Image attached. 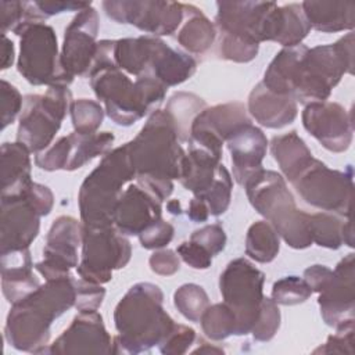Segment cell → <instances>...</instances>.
<instances>
[{"instance_id":"cell-34","label":"cell","mask_w":355,"mask_h":355,"mask_svg":"<svg viewBox=\"0 0 355 355\" xmlns=\"http://www.w3.org/2000/svg\"><path fill=\"white\" fill-rule=\"evenodd\" d=\"M114 62L130 75H146L148 62V35L114 42Z\"/></svg>"},{"instance_id":"cell-32","label":"cell","mask_w":355,"mask_h":355,"mask_svg":"<svg viewBox=\"0 0 355 355\" xmlns=\"http://www.w3.org/2000/svg\"><path fill=\"white\" fill-rule=\"evenodd\" d=\"M270 151L288 182H293L313 159L311 150L295 130L275 136L270 140Z\"/></svg>"},{"instance_id":"cell-25","label":"cell","mask_w":355,"mask_h":355,"mask_svg":"<svg viewBox=\"0 0 355 355\" xmlns=\"http://www.w3.org/2000/svg\"><path fill=\"white\" fill-rule=\"evenodd\" d=\"M248 112L262 126L279 129L290 125L298 114L293 96H280L268 90L259 82L248 96Z\"/></svg>"},{"instance_id":"cell-9","label":"cell","mask_w":355,"mask_h":355,"mask_svg":"<svg viewBox=\"0 0 355 355\" xmlns=\"http://www.w3.org/2000/svg\"><path fill=\"white\" fill-rule=\"evenodd\" d=\"M354 254L344 257L334 270L324 265H312L304 270V279L312 293H318L320 315L327 326L338 327L354 320L355 282Z\"/></svg>"},{"instance_id":"cell-30","label":"cell","mask_w":355,"mask_h":355,"mask_svg":"<svg viewBox=\"0 0 355 355\" xmlns=\"http://www.w3.org/2000/svg\"><path fill=\"white\" fill-rule=\"evenodd\" d=\"M220 158L198 147H189L182 159L180 184L194 196H202L214 183Z\"/></svg>"},{"instance_id":"cell-8","label":"cell","mask_w":355,"mask_h":355,"mask_svg":"<svg viewBox=\"0 0 355 355\" xmlns=\"http://www.w3.org/2000/svg\"><path fill=\"white\" fill-rule=\"evenodd\" d=\"M19 36L18 72L35 86H68L71 76L61 65L54 29L43 21L28 22L14 31Z\"/></svg>"},{"instance_id":"cell-46","label":"cell","mask_w":355,"mask_h":355,"mask_svg":"<svg viewBox=\"0 0 355 355\" xmlns=\"http://www.w3.org/2000/svg\"><path fill=\"white\" fill-rule=\"evenodd\" d=\"M69 150V139L68 136L58 137L51 146H49L42 153L36 154L35 164L44 171H57L64 169L68 159Z\"/></svg>"},{"instance_id":"cell-17","label":"cell","mask_w":355,"mask_h":355,"mask_svg":"<svg viewBox=\"0 0 355 355\" xmlns=\"http://www.w3.org/2000/svg\"><path fill=\"white\" fill-rule=\"evenodd\" d=\"M40 212L26 196L1 197L0 255L29 250L40 229Z\"/></svg>"},{"instance_id":"cell-55","label":"cell","mask_w":355,"mask_h":355,"mask_svg":"<svg viewBox=\"0 0 355 355\" xmlns=\"http://www.w3.org/2000/svg\"><path fill=\"white\" fill-rule=\"evenodd\" d=\"M26 196L29 197L32 204L37 208L42 216H46L50 214L54 204V196L47 186L32 182L26 189Z\"/></svg>"},{"instance_id":"cell-22","label":"cell","mask_w":355,"mask_h":355,"mask_svg":"<svg viewBox=\"0 0 355 355\" xmlns=\"http://www.w3.org/2000/svg\"><path fill=\"white\" fill-rule=\"evenodd\" d=\"M162 201L139 184H129L115 208L114 226L126 236H139L151 223L159 220Z\"/></svg>"},{"instance_id":"cell-12","label":"cell","mask_w":355,"mask_h":355,"mask_svg":"<svg viewBox=\"0 0 355 355\" xmlns=\"http://www.w3.org/2000/svg\"><path fill=\"white\" fill-rule=\"evenodd\" d=\"M265 275L245 258H236L227 263L219 277L223 302L236 315V336L251 333L263 298Z\"/></svg>"},{"instance_id":"cell-21","label":"cell","mask_w":355,"mask_h":355,"mask_svg":"<svg viewBox=\"0 0 355 355\" xmlns=\"http://www.w3.org/2000/svg\"><path fill=\"white\" fill-rule=\"evenodd\" d=\"M50 354H114L112 338L97 311L79 312L50 345Z\"/></svg>"},{"instance_id":"cell-38","label":"cell","mask_w":355,"mask_h":355,"mask_svg":"<svg viewBox=\"0 0 355 355\" xmlns=\"http://www.w3.org/2000/svg\"><path fill=\"white\" fill-rule=\"evenodd\" d=\"M344 220L329 212L309 214V229L312 243L330 250H337L344 243L343 239Z\"/></svg>"},{"instance_id":"cell-44","label":"cell","mask_w":355,"mask_h":355,"mask_svg":"<svg viewBox=\"0 0 355 355\" xmlns=\"http://www.w3.org/2000/svg\"><path fill=\"white\" fill-rule=\"evenodd\" d=\"M280 326V311L277 304L268 297L262 298L261 309L255 324L251 329L252 337L257 341H269L275 337Z\"/></svg>"},{"instance_id":"cell-3","label":"cell","mask_w":355,"mask_h":355,"mask_svg":"<svg viewBox=\"0 0 355 355\" xmlns=\"http://www.w3.org/2000/svg\"><path fill=\"white\" fill-rule=\"evenodd\" d=\"M164 294L157 284L141 282L132 286L114 311L118 336L114 354H140L159 345L175 326L162 306Z\"/></svg>"},{"instance_id":"cell-18","label":"cell","mask_w":355,"mask_h":355,"mask_svg":"<svg viewBox=\"0 0 355 355\" xmlns=\"http://www.w3.org/2000/svg\"><path fill=\"white\" fill-rule=\"evenodd\" d=\"M97 32L98 14L92 6L79 11L65 28L60 60L71 76H83L90 72L97 53Z\"/></svg>"},{"instance_id":"cell-1","label":"cell","mask_w":355,"mask_h":355,"mask_svg":"<svg viewBox=\"0 0 355 355\" xmlns=\"http://www.w3.org/2000/svg\"><path fill=\"white\" fill-rule=\"evenodd\" d=\"M128 148L137 184L159 201L166 200L173 191V179L179 180L186 154L169 114L154 110Z\"/></svg>"},{"instance_id":"cell-27","label":"cell","mask_w":355,"mask_h":355,"mask_svg":"<svg viewBox=\"0 0 355 355\" xmlns=\"http://www.w3.org/2000/svg\"><path fill=\"white\" fill-rule=\"evenodd\" d=\"M308 47L298 44L283 47L268 65L262 83L263 86L280 96H293L298 82L300 69Z\"/></svg>"},{"instance_id":"cell-54","label":"cell","mask_w":355,"mask_h":355,"mask_svg":"<svg viewBox=\"0 0 355 355\" xmlns=\"http://www.w3.org/2000/svg\"><path fill=\"white\" fill-rule=\"evenodd\" d=\"M148 263L151 270L161 276H172L180 268L179 255L172 250H158L153 252Z\"/></svg>"},{"instance_id":"cell-14","label":"cell","mask_w":355,"mask_h":355,"mask_svg":"<svg viewBox=\"0 0 355 355\" xmlns=\"http://www.w3.org/2000/svg\"><path fill=\"white\" fill-rule=\"evenodd\" d=\"M105 14L119 22L130 24L154 36L175 33L183 21V3L157 0L103 1Z\"/></svg>"},{"instance_id":"cell-43","label":"cell","mask_w":355,"mask_h":355,"mask_svg":"<svg viewBox=\"0 0 355 355\" xmlns=\"http://www.w3.org/2000/svg\"><path fill=\"white\" fill-rule=\"evenodd\" d=\"M312 290L304 277L286 276L273 283L272 300L280 305H297L305 302Z\"/></svg>"},{"instance_id":"cell-50","label":"cell","mask_w":355,"mask_h":355,"mask_svg":"<svg viewBox=\"0 0 355 355\" xmlns=\"http://www.w3.org/2000/svg\"><path fill=\"white\" fill-rule=\"evenodd\" d=\"M175 229L169 222H165L162 218L154 223H151L148 227H146L140 234L139 240L143 248L146 250H157L162 248L166 244L171 243L173 239Z\"/></svg>"},{"instance_id":"cell-10","label":"cell","mask_w":355,"mask_h":355,"mask_svg":"<svg viewBox=\"0 0 355 355\" xmlns=\"http://www.w3.org/2000/svg\"><path fill=\"white\" fill-rule=\"evenodd\" d=\"M72 94L68 86H49L44 94L25 97L17 132V141L31 153L46 150L58 132L67 111L71 108Z\"/></svg>"},{"instance_id":"cell-7","label":"cell","mask_w":355,"mask_h":355,"mask_svg":"<svg viewBox=\"0 0 355 355\" xmlns=\"http://www.w3.org/2000/svg\"><path fill=\"white\" fill-rule=\"evenodd\" d=\"M352 32H348L336 43L308 49L294 90L295 101L302 104L327 101L331 89L341 80L344 73H352Z\"/></svg>"},{"instance_id":"cell-57","label":"cell","mask_w":355,"mask_h":355,"mask_svg":"<svg viewBox=\"0 0 355 355\" xmlns=\"http://www.w3.org/2000/svg\"><path fill=\"white\" fill-rule=\"evenodd\" d=\"M187 216L193 222H205L209 218V209H208V205L205 204V201L201 200L200 197L194 196L189 202Z\"/></svg>"},{"instance_id":"cell-2","label":"cell","mask_w":355,"mask_h":355,"mask_svg":"<svg viewBox=\"0 0 355 355\" xmlns=\"http://www.w3.org/2000/svg\"><path fill=\"white\" fill-rule=\"evenodd\" d=\"M72 276L46 280L35 291L12 304L4 327L6 341L25 352H46L54 319L75 306Z\"/></svg>"},{"instance_id":"cell-16","label":"cell","mask_w":355,"mask_h":355,"mask_svg":"<svg viewBox=\"0 0 355 355\" xmlns=\"http://www.w3.org/2000/svg\"><path fill=\"white\" fill-rule=\"evenodd\" d=\"M82 245V225L72 216H58L46 237L43 261L35 269L46 279L68 277L69 270L78 266V247Z\"/></svg>"},{"instance_id":"cell-19","label":"cell","mask_w":355,"mask_h":355,"mask_svg":"<svg viewBox=\"0 0 355 355\" xmlns=\"http://www.w3.org/2000/svg\"><path fill=\"white\" fill-rule=\"evenodd\" d=\"M302 125L329 151L343 153L352 141V116L338 103L306 104L302 111Z\"/></svg>"},{"instance_id":"cell-42","label":"cell","mask_w":355,"mask_h":355,"mask_svg":"<svg viewBox=\"0 0 355 355\" xmlns=\"http://www.w3.org/2000/svg\"><path fill=\"white\" fill-rule=\"evenodd\" d=\"M71 118L76 133H96L103 123L104 110L100 103L89 98H78L71 104Z\"/></svg>"},{"instance_id":"cell-37","label":"cell","mask_w":355,"mask_h":355,"mask_svg":"<svg viewBox=\"0 0 355 355\" xmlns=\"http://www.w3.org/2000/svg\"><path fill=\"white\" fill-rule=\"evenodd\" d=\"M311 26L302 12L301 4H286L280 7V29L276 43L283 47H294L309 33Z\"/></svg>"},{"instance_id":"cell-49","label":"cell","mask_w":355,"mask_h":355,"mask_svg":"<svg viewBox=\"0 0 355 355\" xmlns=\"http://www.w3.org/2000/svg\"><path fill=\"white\" fill-rule=\"evenodd\" d=\"M336 333L329 336L326 344L315 352L322 354H354V320H349L338 327Z\"/></svg>"},{"instance_id":"cell-11","label":"cell","mask_w":355,"mask_h":355,"mask_svg":"<svg viewBox=\"0 0 355 355\" xmlns=\"http://www.w3.org/2000/svg\"><path fill=\"white\" fill-rule=\"evenodd\" d=\"M130 255V241L115 226L82 225V258L76 266L80 279L104 284L112 270L128 265Z\"/></svg>"},{"instance_id":"cell-28","label":"cell","mask_w":355,"mask_h":355,"mask_svg":"<svg viewBox=\"0 0 355 355\" xmlns=\"http://www.w3.org/2000/svg\"><path fill=\"white\" fill-rule=\"evenodd\" d=\"M301 8L309 26L319 32L351 31L355 26L354 1H304Z\"/></svg>"},{"instance_id":"cell-20","label":"cell","mask_w":355,"mask_h":355,"mask_svg":"<svg viewBox=\"0 0 355 355\" xmlns=\"http://www.w3.org/2000/svg\"><path fill=\"white\" fill-rule=\"evenodd\" d=\"M277 4L273 1H218L216 26L220 33L261 43L270 12Z\"/></svg>"},{"instance_id":"cell-36","label":"cell","mask_w":355,"mask_h":355,"mask_svg":"<svg viewBox=\"0 0 355 355\" xmlns=\"http://www.w3.org/2000/svg\"><path fill=\"white\" fill-rule=\"evenodd\" d=\"M205 107V101L193 93L179 92L169 98L165 111L172 118L180 141H189L191 122Z\"/></svg>"},{"instance_id":"cell-23","label":"cell","mask_w":355,"mask_h":355,"mask_svg":"<svg viewBox=\"0 0 355 355\" xmlns=\"http://www.w3.org/2000/svg\"><path fill=\"white\" fill-rule=\"evenodd\" d=\"M232 155L233 178L241 186L258 171L266 155L268 139L265 133L251 122L234 129L226 139Z\"/></svg>"},{"instance_id":"cell-45","label":"cell","mask_w":355,"mask_h":355,"mask_svg":"<svg viewBox=\"0 0 355 355\" xmlns=\"http://www.w3.org/2000/svg\"><path fill=\"white\" fill-rule=\"evenodd\" d=\"M258 49V43L241 39L239 36L220 33L219 51L225 60L234 62H248L257 57Z\"/></svg>"},{"instance_id":"cell-52","label":"cell","mask_w":355,"mask_h":355,"mask_svg":"<svg viewBox=\"0 0 355 355\" xmlns=\"http://www.w3.org/2000/svg\"><path fill=\"white\" fill-rule=\"evenodd\" d=\"M0 98H1V129H4L14 122L15 116L21 111L22 96L19 94L15 86H12L11 83L3 79L1 89H0Z\"/></svg>"},{"instance_id":"cell-26","label":"cell","mask_w":355,"mask_h":355,"mask_svg":"<svg viewBox=\"0 0 355 355\" xmlns=\"http://www.w3.org/2000/svg\"><path fill=\"white\" fill-rule=\"evenodd\" d=\"M32 268L29 250L1 255V288L10 304L22 300L40 286Z\"/></svg>"},{"instance_id":"cell-60","label":"cell","mask_w":355,"mask_h":355,"mask_svg":"<svg viewBox=\"0 0 355 355\" xmlns=\"http://www.w3.org/2000/svg\"><path fill=\"white\" fill-rule=\"evenodd\" d=\"M166 209H168V212L172 214V215H180L182 211H183L179 200H169L168 204H166Z\"/></svg>"},{"instance_id":"cell-13","label":"cell","mask_w":355,"mask_h":355,"mask_svg":"<svg viewBox=\"0 0 355 355\" xmlns=\"http://www.w3.org/2000/svg\"><path fill=\"white\" fill-rule=\"evenodd\" d=\"M291 184L311 207L351 218L354 180L349 165L345 172H341L313 158Z\"/></svg>"},{"instance_id":"cell-35","label":"cell","mask_w":355,"mask_h":355,"mask_svg":"<svg viewBox=\"0 0 355 355\" xmlns=\"http://www.w3.org/2000/svg\"><path fill=\"white\" fill-rule=\"evenodd\" d=\"M280 241L275 227L266 220L254 222L245 236V254L259 262L268 263L279 254Z\"/></svg>"},{"instance_id":"cell-5","label":"cell","mask_w":355,"mask_h":355,"mask_svg":"<svg viewBox=\"0 0 355 355\" xmlns=\"http://www.w3.org/2000/svg\"><path fill=\"white\" fill-rule=\"evenodd\" d=\"M244 187L251 205L275 227L287 245L304 250L312 244L309 214L297 208L280 173L262 168L244 183Z\"/></svg>"},{"instance_id":"cell-39","label":"cell","mask_w":355,"mask_h":355,"mask_svg":"<svg viewBox=\"0 0 355 355\" xmlns=\"http://www.w3.org/2000/svg\"><path fill=\"white\" fill-rule=\"evenodd\" d=\"M200 323L205 336L214 341L225 340L236 331V315L225 302L208 305Z\"/></svg>"},{"instance_id":"cell-29","label":"cell","mask_w":355,"mask_h":355,"mask_svg":"<svg viewBox=\"0 0 355 355\" xmlns=\"http://www.w3.org/2000/svg\"><path fill=\"white\" fill-rule=\"evenodd\" d=\"M29 154L19 141L1 144V197L18 196L32 183Z\"/></svg>"},{"instance_id":"cell-15","label":"cell","mask_w":355,"mask_h":355,"mask_svg":"<svg viewBox=\"0 0 355 355\" xmlns=\"http://www.w3.org/2000/svg\"><path fill=\"white\" fill-rule=\"evenodd\" d=\"M251 122L243 103L205 107L191 122L189 147H198L222 158V146L239 126Z\"/></svg>"},{"instance_id":"cell-31","label":"cell","mask_w":355,"mask_h":355,"mask_svg":"<svg viewBox=\"0 0 355 355\" xmlns=\"http://www.w3.org/2000/svg\"><path fill=\"white\" fill-rule=\"evenodd\" d=\"M216 31L204 12L193 4H183V21L178 29L176 40L190 53H205L215 42Z\"/></svg>"},{"instance_id":"cell-58","label":"cell","mask_w":355,"mask_h":355,"mask_svg":"<svg viewBox=\"0 0 355 355\" xmlns=\"http://www.w3.org/2000/svg\"><path fill=\"white\" fill-rule=\"evenodd\" d=\"M1 69H7L14 62V43L6 35H1Z\"/></svg>"},{"instance_id":"cell-24","label":"cell","mask_w":355,"mask_h":355,"mask_svg":"<svg viewBox=\"0 0 355 355\" xmlns=\"http://www.w3.org/2000/svg\"><path fill=\"white\" fill-rule=\"evenodd\" d=\"M197 62L186 53L173 50L157 36H148V62L146 75L154 76L165 86H176L196 72Z\"/></svg>"},{"instance_id":"cell-51","label":"cell","mask_w":355,"mask_h":355,"mask_svg":"<svg viewBox=\"0 0 355 355\" xmlns=\"http://www.w3.org/2000/svg\"><path fill=\"white\" fill-rule=\"evenodd\" d=\"M190 240L204 247L212 257L223 251L226 245V234L220 225H207L194 230L190 236Z\"/></svg>"},{"instance_id":"cell-48","label":"cell","mask_w":355,"mask_h":355,"mask_svg":"<svg viewBox=\"0 0 355 355\" xmlns=\"http://www.w3.org/2000/svg\"><path fill=\"white\" fill-rule=\"evenodd\" d=\"M75 291H76V300H75V308L79 312H90L97 311L100 305L103 304L105 290L101 284L90 283L83 279H75Z\"/></svg>"},{"instance_id":"cell-47","label":"cell","mask_w":355,"mask_h":355,"mask_svg":"<svg viewBox=\"0 0 355 355\" xmlns=\"http://www.w3.org/2000/svg\"><path fill=\"white\" fill-rule=\"evenodd\" d=\"M196 338L197 336L194 329L184 324L175 323L171 333L165 337V340L158 347H159V351L165 355H182L190 349Z\"/></svg>"},{"instance_id":"cell-59","label":"cell","mask_w":355,"mask_h":355,"mask_svg":"<svg viewBox=\"0 0 355 355\" xmlns=\"http://www.w3.org/2000/svg\"><path fill=\"white\" fill-rule=\"evenodd\" d=\"M198 347L196 349H193V352H200V354H223L225 351L219 347H215V345H211L209 343L204 341L202 338L198 340Z\"/></svg>"},{"instance_id":"cell-56","label":"cell","mask_w":355,"mask_h":355,"mask_svg":"<svg viewBox=\"0 0 355 355\" xmlns=\"http://www.w3.org/2000/svg\"><path fill=\"white\" fill-rule=\"evenodd\" d=\"M39 14L46 19L47 17L64 12V11H82L92 6V3H82V1H33Z\"/></svg>"},{"instance_id":"cell-53","label":"cell","mask_w":355,"mask_h":355,"mask_svg":"<svg viewBox=\"0 0 355 355\" xmlns=\"http://www.w3.org/2000/svg\"><path fill=\"white\" fill-rule=\"evenodd\" d=\"M176 252L179 258H182L193 269H208L212 263V255L204 247L191 240L180 243Z\"/></svg>"},{"instance_id":"cell-4","label":"cell","mask_w":355,"mask_h":355,"mask_svg":"<svg viewBox=\"0 0 355 355\" xmlns=\"http://www.w3.org/2000/svg\"><path fill=\"white\" fill-rule=\"evenodd\" d=\"M89 78L107 115L122 126L141 119L164 100L168 90V86L150 75L132 82L115 64L93 65Z\"/></svg>"},{"instance_id":"cell-6","label":"cell","mask_w":355,"mask_h":355,"mask_svg":"<svg viewBox=\"0 0 355 355\" xmlns=\"http://www.w3.org/2000/svg\"><path fill=\"white\" fill-rule=\"evenodd\" d=\"M133 178H136V172L129 157L128 143L107 153L79 189L78 202L82 225L114 226V214L123 186Z\"/></svg>"},{"instance_id":"cell-41","label":"cell","mask_w":355,"mask_h":355,"mask_svg":"<svg viewBox=\"0 0 355 355\" xmlns=\"http://www.w3.org/2000/svg\"><path fill=\"white\" fill-rule=\"evenodd\" d=\"M173 304L186 319L198 322L209 305V298L201 286L186 283L175 291Z\"/></svg>"},{"instance_id":"cell-33","label":"cell","mask_w":355,"mask_h":355,"mask_svg":"<svg viewBox=\"0 0 355 355\" xmlns=\"http://www.w3.org/2000/svg\"><path fill=\"white\" fill-rule=\"evenodd\" d=\"M68 139L69 150L64 169L75 171L78 168H82L93 158L110 153L115 137L111 132H96L89 135H80L73 132L68 135Z\"/></svg>"},{"instance_id":"cell-40","label":"cell","mask_w":355,"mask_h":355,"mask_svg":"<svg viewBox=\"0 0 355 355\" xmlns=\"http://www.w3.org/2000/svg\"><path fill=\"white\" fill-rule=\"evenodd\" d=\"M232 189H233L232 175L223 164H219L216 169L215 180L211 184V187L202 196H196V197H200L201 200L205 201L209 209V215L219 216L225 214L230 205Z\"/></svg>"}]
</instances>
